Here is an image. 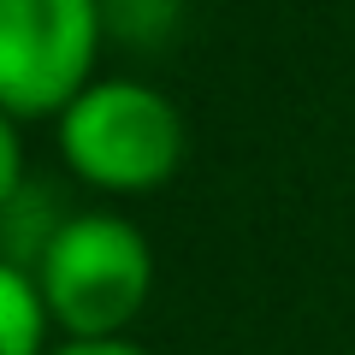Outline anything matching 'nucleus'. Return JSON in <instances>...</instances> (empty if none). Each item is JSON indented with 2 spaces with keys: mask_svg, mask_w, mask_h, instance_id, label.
<instances>
[{
  "mask_svg": "<svg viewBox=\"0 0 355 355\" xmlns=\"http://www.w3.org/2000/svg\"><path fill=\"white\" fill-rule=\"evenodd\" d=\"M48 355H148V349H142L137 338H95V343H65L60 338Z\"/></svg>",
  "mask_w": 355,
  "mask_h": 355,
  "instance_id": "0eeeda50",
  "label": "nucleus"
},
{
  "mask_svg": "<svg viewBox=\"0 0 355 355\" xmlns=\"http://www.w3.org/2000/svg\"><path fill=\"white\" fill-rule=\"evenodd\" d=\"M107 12V42H125V48H160L178 30L184 0H101Z\"/></svg>",
  "mask_w": 355,
  "mask_h": 355,
  "instance_id": "39448f33",
  "label": "nucleus"
},
{
  "mask_svg": "<svg viewBox=\"0 0 355 355\" xmlns=\"http://www.w3.org/2000/svg\"><path fill=\"white\" fill-rule=\"evenodd\" d=\"M101 0H0V113L53 125L101 77Z\"/></svg>",
  "mask_w": 355,
  "mask_h": 355,
  "instance_id": "7ed1b4c3",
  "label": "nucleus"
},
{
  "mask_svg": "<svg viewBox=\"0 0 355 355\" xmlns=\"http://www.w3.org/2000/svg\"><path fill=\"white\" fill-rule=\"evenodd\" d=\"M24 184H30V172H24V125L0 113V207L12 202Z\"/></svg>",
  "mask_w": 355,
  "mask_h": 355,
  "instance_id": "423d86ee",
  "label": "nucleus"
},
{
  "mask_svg": "<svg viewBox=\"0 0 355 355\" xmlns=\"http://www.w3.org/2000/svg\"><path fill=\"white\" fill-rule=\"evenodd\" d=\"M53 148L65 172L95 196H154L190 160L184 107L160 83L130 71H101L53 119Z\"/></svg>",
  "mask_w": 355,
  "mask_h": 355,
  "instance_id": "f257e3e1",
  "label": "nucleus"
},
{
  "mask_svg": "<svg viewBox=\"0 0 355 355\" xmlns=\"http://www.w3.org/2000/svg\"><path fill=\"white\" fill-rule=\"evenodd\" d=\"M42 302H48L53 338L95 343V338H130L142 308L154 302L160 261L137 219L113 207H83L65 214L48 237L42 261L30 266Z\"/></svg>",
  "mask_w": 355,
  "mask_h": 355,
  "instance_id": "f03ea898",
  "label": "nucleus"
},
{
  "mask_svg": "<svg viewBox=\"0 0 355 355\" xmlns=\"http://www.w3.org/2000/svg\"><path fill=\"white\" fill-rule=\"evenodd\" d=\"M53 320L42 302L36 279L24 266L0 261V355H48L53 349Z\"/></svg>",
  "mask_w": 355,
  "mask_h": 355,
  "instance_id": "20e7f679",
  "label": "nucleus"
}]
</instances>
